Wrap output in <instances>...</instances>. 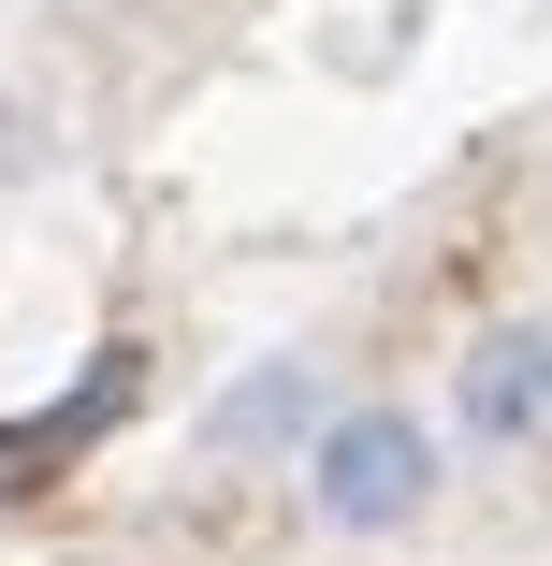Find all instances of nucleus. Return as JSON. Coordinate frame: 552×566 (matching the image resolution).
<instances>
[{
  "mask_svg": "<svg viewBox=\"0 0 552 566\" xmlns=\"http://www.w3.org/2000/svg\"><path fill=\"white\" fill-rule=\"evenodd\" d=\"M291 494H305V523H320V537H350V552L421 537V523H436V494H451V421L407 407V392H335V421L305 436Z\"/></svg>",
  "mask_w": 552,
  "mask_h": 566,
  "instance_id": "1",
  "label": "nucleus"
},
{
  "mask_svg": "<svg viewBox=\"0 0 552 566\" xmlns=\"http://www.w3.org/2000/svg\"><path fill=\"white\" fill-rule=\"evenodd\" d=\"M436 421H451V450H480V465H538L552 450V319H466Z\"/></svg>",
  "mask_w": 552,
  "mask_h": 566,
  "instance_id": "2",
  "label": "nucleus"
},
{
  "mask_svg": "<svg viewBox=\"0 0 552 566\" xmlns=\"http://www.w3.org/2000/svg\"><path fill=\"white\" fill-rule=\"evenodd\" d=\"M320 421H335V378H320L305 349H277V364H248V378L204 392V465H233V480H291Z\"/></svg>",
  "mask_w": 552,
  "mask_h": 566,
  "instance_id": "3",
  "label": "nucleus"
},
{
  "mask_svg": "<svg viewBox=\"0 0 552 566\" xmlns=\"http://www.w3.org/2000/svg\"><path fill=\"white\" fill-rule=\"evenodd\" d=\"M132 392H146V349H132V334H117V349H87V378H73L59 407L0 421V494H44L59 465H87V436H102V421H132Z\"/></svg>",
  "mask_w": 552,
  "mask_h": 566,
  "instance_id": "4",
  "label": "nucleus"
}]
</instances>
